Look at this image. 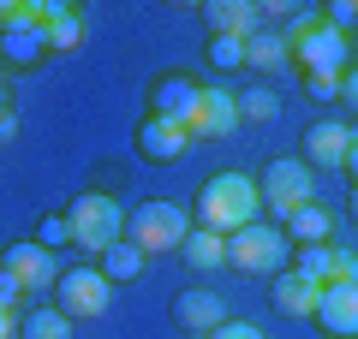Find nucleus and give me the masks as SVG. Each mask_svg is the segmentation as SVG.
<instances>
[{
  "mask_svg": "<svg viewBox=\"0 0 358 339\" xmlns=\"http://www.w3.org/2000/svg\"><path fill=\"white\" fill-rule=\"evenodd\" d=\"M197 220L192 226H203V232H221V239H233L239 226H251L257 214H263V197H257V179L251 173H209L203 179V190H197Z\"/></svg>",
  "mask_w": 358,
  "mask_h": 339,
  "instance_id": "nucleus-1",
  "label": "nucleus"
},
{
  "mask_svg": "<svg viewBox=\"0 0 358 339\" xmlns=\"http://www.w3.org/2000/svg\"><path fill=\"white\" fill-rule=\"evenodd\" d=\"M281 36H287V54H293L299 77H310V72H334V77H341L346 66H352V36L329 30L322 13H310V6H299L293 24H287Z\"/></svg>",
  "mask_w": 358,
  "mask_h": 339,
  "instance_id": "nucleus-2",
  "label": "nucleus"
},
{
  "mask_svg": "<svg viewBox=\"0 0 358 339\" xmlns=\"http://www.w3.org/2000/svg\"><path fill=\"white\" fill-rule=\"evenodd\" d=\"M293 262V244H287V232L275 220H251V226H239L227 239V268L233 274H251V280H275L281 268Z\"/></svg>",
  "mask_w": 358,
  "mask_h": 339,
  "instance_id": "nucleus-3",
  "label": "nucleus"
},
{
  "mask_svg": "<svg viewBox=\"0 0 358 339\" xmlns=\"http://www.w3.org/2000/svg\"><path fill=\"white\" fill-rule=\"evenodd\" d=\"M66 220H72V244H78L84 256H102L108 244L126 239V209H120L114 197H102V190H84V197H72Z\"/></svg>",
  "mask_w": 358,
  "mask_h": 339,
  "instance_id": "nucleus-4",
  "label": "nucleus"
},
{
  "mask_svg": "<svg viewBox=\"0 0 358 339\" xmlns=\"http://www.w3.org/2000/svg\"><path fill=\"white\" fill-rule=\"evenodd\" d=\"M185 232H192V214L179 209V202H167V197H150V202H138V209L126 214V239L138 244L143 256L179 250V244H185Z\"/></svg>",
  "mask_w": 358,
  "mask_h": 339,
  "instance_id": "nucleus-5",
  "label": "nucleus"
},
{
  "mask_svg": "<svg viewBox=\"0 0 358 339\" xmlns=\"http://www.w3.org/2000/svg\"><path fill=\"white\" fill-rule=\"evenodd\" d=\"M257 197H263L268 220L287 226L299 209H305V202H317V197H310V167L299 161V155H275V161L257 173Z\"/></svg>",
  "mask_w": 358,
  "mask_h": 339,
  "instance_id": "nucleus-6",
  "label": "nucleus"
},
{
  "mask_svg": "<svg viewBox=\"0 0 358 339\" xmlns=\"http://www.w3.org/2000/svg\"><path fill=\"white\" fill-rule=\"evenodd\" d=\"M108 303H114V286H108L102 268H60V280H54V310L66 322H96V315H108Z\"/></svg>",
  "mask_w": 358,
  "mask_h": 339,
  "instance_id": "nucleus-7",
  "label": "nucleus"
},
{
  "mask_svg": "<svg viewBox=\"0 0 358 339\" xmlns=\"http://www.w3.org/2000/svg\"><path fill=\"white\" fill-rule=\"evenodd\" d=\"M197 101H203V77H192V72H155L150 77V119H173V126L192 131Z\"/></svg>",
  "mask_w": 358,
  "mask_h": 339,
  "instance_id": "nucleus-8",
  "label": "nucleus"
},
{
  "mask_svg": "<svg viewBox=\"0 0 358 339\" xmlns=\"http://www.w3.org/2000/svg\"><path fill=\"white\" fill-rule=\"evenodd\" d=\"M0 268L24 286V298H42V292H54V280H60V262H54V250H42L36 239H18L6 244V256H0Z\"/></svg>",
  "mask_w": 358,
  "mask_h": 339,
  "instance_id": "nucleus-9",
  "label": "nucleus"
},
{
  "mask_svg": "<svg viewBox=\"0 0 358 339\" xmlns=\"http://www.w3.org/2000/svg\"><path fill=\"white\" fill-rule=\"evenodd\" d=\"M42 60H48V36L24 18V0H18L13 24L0 30V72H36Z\"/></svg>",
  "mask_w": 358,
  "mask_h": 339,
  "instance_id": "nucleus-10",
  "label": "nucleus"
},
{
  "mask_svg": "<svg viewBox=\"0 0 358 339\" xmlns=\"http://www.w3.org/2000/svg\"><path fill=\"white\" fill-rule=\"evenodd\" d=\"M310 327L322 339H358V286H322L317 292V310H310Z\"/></svg>",
  "mask_w": 358,
  "mask_h": 339,
  "instance_id": "nucleus-11",
  "label": "nucleus"
},
{
  "mask_svg": "<svg viewBox=\"0 0 358 339\" xmlns=\"http://www.w3.org/2000/svg\"><path fill=\"white\" fill-rule=\"evenodd\" d=\"M167 315H173V322L185 327L192 339H209V333H215V327L227 322L233 310H227V303H221L209 286H192V292H179V298H173V310H167Z\"/></svg>",
  "mask_w": 358,
  "mask_h": 339,
  "instance_id": "nucleus-12",
  "label": "nucleus"
},
{
  "mask_svg": "<svg viewBox=\"0 0 358 339\" xmlns=\"http://www.w3.org/2000/svg\"><path fill=\"white\" fill-rule=\"evenodd\" d=\"M239 131V101H233L227 84H203V101H197V119H192V143L197 137H233Z\"/></svg>",
  "mask_w": 358,
  "mask_h": 339,
  "instance_id": "nucleus-13",
  "label": "nucleus"
},
{
  "mask_svg": "<svg viewBox=\"0 0 358 339\" xmlns=\"http://www.w3.org/2000/svg\"><path fill=\"white\" fill-rule=\"evenodd\" d=\"M185 149H192V131H185V126H173V119H150V113H143V126H138V155H143V161L167 167V161H179Z\"/></svg>",
  "mask_w": 358,
  "mask_h": 339,
  "instance_id": "nucleus-14",
  "label": "nucleus"
},
{
  "mask_svg": "<svg viewBox=\"0 0 358 339\" xmlns=\"http://www.w3.org/2000/svg\"><path fill=\"white\" fill-rule=\"evenodd\" d=\"M203 24H209V36H251V30H263V6H251V0H203Z\"/></svg>",
  "mask_w": 358,
  "mask_h": 339,
  "instance_id": "nucleus-15",
  "label": "nucleus"
},
{
  "mask_svg": "<svg viewBox=\"0 0 358 339\" xmlns=\"http://www.w3.org/2000/svg\"><path fill=\"white\" fill-rule=\"evenodd\" d=\"M346 126H334V119H317V126H305V149H299V161L317 173V167H341L346 161Z\"/></svg>",
  "mask_w": 358,
  "mask_h": 339,
  "instance_id": "nucleus-16",
  "label": "nucleus"
},
{
  "mask_svg": "<svg viewBox=\"0 0 358 339\" xmlns=\"http://www.w3.org/2000/svg\"><path fill=\"white\" fill-rule=\"evenodd\" d=\"M317 292H322V286H310V280L293 274V268H281V274L268 280V298H275V310L293 315V322H310V310H317Z\"/></svg>",
  "mask_w": 358,
  "mask_h": 339,
  "instance_id": "nucleus-17",
  "label": "nucleus"
},
{
  "mask_svg": "<svg viewBox=\"0 0 358 339\" xmlns=\"http://www.w3.org/2000/svg\"><path fill=\"white\" fill-rule=\"evenodd\" d=\"M143 262H150V256H143V250H138L131 239L108 244V250L96 256V268L108 274V286H131V280H143Z\"/></svg>",
  "mask_w": 358,
  "mask_h": 339,
  "instance_id": "nucleus-18",
  "label": "nucleus"
},
{
  "mask_svg": "<svg viewBox=\"0 0 358 339\" xmlns=\"http://www.w3.org/2000/svg\"><path fill=\"white\" fill-rule=\"evenodd\" d=\"M179 256H185L197 274H215V268H227V239H221V232H203V226H192L185 244H179Z\"/></svg>",
  "mask_w": 358,
  "mask_h": 339,
  "instance_id": "nucleus-19",
  "label": "nucleus"
},
{
  "mask_svg": "<svg viewBox=\"0 0 358 339\" xmlns=\"http://www.w3.org/2000/svg\"><path fill=\"white\" fill-rule=\"evenodd\" d=\"M293 60V54H287V36L281 30H251V36H245V66H251V72H281V66Z\"/></svg>",
  "mask_w": 358,
  "mask_h": 339,
  "instance_id": "nucleus-20",
  "label": "nucleus"
},
{
  "mask_svg": "<svg viewBox=\"0 0 358 339\" xmlns=\"http://www.w3.org/2000/svg\"><path fill=\"white\" fill-rule=\"evenodd\" d=\"M287 268H293V274H305L310 286H334V268H341V250H334V244H299Z\"/></svg>",
  "mask_w": 358,
  "mask_h": 339,
  "instance_id": "nucleus-21",
  "label": "nucleus"
},
{
  "mask_svg": "<svg viewBox=\"0 0 358 339\" xmlns=\"http://www.w3.org/2000/svg\"><path fill=\"white\" fill-rule=\"evenodd\" d=\"M18 339H72V322L54 303H24L18 310Z\"/></svg>",
  "mask_w": 358,
  "mask_h": 339,
  "instance_id": "nucleus-22",
  "label": "nucleus"
},
{
  "mask_svg": "<svg viewBox=\"0 0 358 339\" xmlns=\"http://www.w3.org/2000/svg\"><path fill=\"white\" fill-rule=\"evenodd\" d=\"M281 232H287V244H329L334 214H329V209H317V202H305V209H299L293 220L281 226Z\"/></svg>",
  "mask_w": 358,
  "mask_h": 339,
  "instance_id": "nucleus-23",
  "label": "nucleus"
},
{
  "mask_svg": "<svg viewBox=\"0 0 358 339\" xmlns=\"http://www.w3.org/2000/svg\"><path fill=\"white\" fill-rule=\"evenodd\" d=\"M233 101H239V126H268V119L281 113V96H275L268 84H245Z\"/></svg>",
  "mask_w": 358,
  "mask_h": 339,
  "instance_id": "nucleus-24",
  "label": "nucleus"
},
{
  "mask_svg": "<svg viewBox=\"0 0 358 339\" xmlns=\"http://www.w3.org/2000/svg\"><path fill=\"white\" fill-rule=\"evenodd\" d=\"M42 36H48V54H72L78 42H84V13H78V6H66V13L54 18Z\"/></svg>",
  "mask_w": 358,
  "mask_h": 339,
  "instance_id": "nucleus-25",
  "label": "nucleus"
},
{
  "mask_svg": "<svg viewBox=\"0 0 358 339\" xmlns=\"http://www.w3.org/2000/svg\"><path fill=\"white\" fill-rule=\"evenodd\" d=\"M209 66H215V72H239L245 66V36H209Z\"/></svg>",
  "mask_w": 358,
  "mask_h": 339,
  "instance_id": "nucleus-26",
  "label": "nucleus"
},
{
  "mask_svg": "<svg viewBox=\"0 0 358 339\" xmlns=\"http://www.w3.org/2000/svg\"><path fill=\"white\" fill-rule=\"evenodd\" d=\"M36 244H42V250L72 244V220H66V214H42V220H36Z\"/></svg>",
  "mask_w": 358,
  "mask_h": 339,
  "instance_id": "nucleus-27",
  "label": "nucleus"
},
{
  "mask_svg": "<svg viewBox=\"0 0 358 339\" xmlns=\"http://www.w3.org/2000/svg\"><path fill=\"white\" fill-rule=\"evenodd\" d=\"M322 24L341 30V36H352V24H358V0H334L329 13H322Z\"/></svg>",
  "mask_w": 358,
  "mask_h": 339,
  "instance_id": "nucleus-28",
  "label": "nucleus"
},
{
  "mask_svg": "<svg viewBox=\"0 0 358 339\" xmlns=\"http://www.w3.org/2000/svg\"><path fill=\"white\" fill-rule=\"evenodd\" d=\"M305 96L310 101H341V77H334V72H310L305 77Z\"/></svg>",
  "mask_w": 358,
  "mask_h": 339,
  "instance_id": "nucleus-29",
  "label": "nucleus"
},
{
  "mask_svg": "<svg viewBox=\"0 0 358 339\" xmlns=\"http://www.w3.org/2000/svg\"><path fill=\"white\" fill-rule=\"evenodd\" d=\"M209 339H263V327H257V322H239V315H227V322H221Z\"/></svg>",
  "mask_w": 358,
  "mask_h": 339,
  "instance_id": "nucleus-30",
  "label": "nucleus"
},
{
  "mask_svg": "<svg viewBox=\"0 0 358 339\" xmlns=\"http://www.w3.org/2000/svg\"><path fill=\"white\" fill-rule=\"evenodd\" d=\"M0 310H6V315H18V310H24V286H18V280L6 274V268H0Z\"/></svg>",
  "mask_w": 358,
  "mask_h": 339,
  "instance_id": "nucleus-31",
  "label": "nucleus"
},
{
  "mask_svg": "<svg viewBox=\"0 0 358 339\" xmlns=\"http://www.w3.org/2000/svg\"><path fill=\"white\" fill-rule=\"evenodd\" d=\"M341 101H346V107L358 113V60H352V66L341 72Z\"/></svg>",
  "mask_w": 358,
  "mask_h": 339,
  "instance_id": "nucleus-32",
  "label": "nucleus"
},
{
  "mask_svg": "<svg viewBox=\"0 0 358 339\" xmlns=\"http://www.w3.org/2000/svg\"><path fill=\"white\" fill-rule=\"evenodd\" d=\"M334 280H341V286H358V256H346V250H341V268H334Z\"/></svg>",
  "mask_w": 358,
  "mask_h": 339,
  "instance_id": "nucleus-33",
  "label": "nucleus"
},
{
  "mask_svg": "<svg viewBox=\"0 0 358 339\" xmlns=\"http://www.w3.org/2000/svg\"><path fill=\"white\" fill-rule=\"evenodd\" d=\"M13 137H18V113H0V149H6Z\"/></svg>",
  "mask_w": 358,
  "mask_h": 339,
  "instance_id": "nucleus-34",
  "label": "nucleus"
},
{
  "mask_svg": "<svg viewBox=\"0 0 358 339\" xmlns=\"http://www.w3.org/2000/svg\"><path fill=\"white\" fill-rule=\"evenodd\" d=\"M341 167H346V179H352V190H358V143L346 149V161H341Z\"/></svg>",
  "mask_w": 358,
  "mask_h": 339,
  "instance_id": "nucleus-35",
  "label": "nucleus"
},
{
  "mask_svg": "<svg viewBox=\"0 0 358 339\" xmlns=\"http://www.w3.org/2000/svg\"><path fill=\"white\" fill-rule=\"evenodd\" d=\"M0 339H18V315H6V310H0Z\"/></svg>",
  "mask_w": 358,
  "mask_h": 339,
  "instance_id": "nucleus-36",
  "label": "nucleus"
},
{
  "mask_svg": "<svg viewBox=\"0 0 358 339\" xmlns=\"http://www.w3.org/2000/svg\"><path fill=\"white\" fill-rule=\"evenodd\" d=\"M0 113H13V89H6V72H0Z\"/></svg>",
  "mask_w": 358,
  "mask_h": 339,
  "instance_id": "nucleus-37",
  "label": "nucleus"
},
{
  "mask_svg": "<svg viewBox=\"0 0 358 339\" xmlns=\"http://www.w3.org/2000/svg\"><path fill=\"white\" fill-rule=\"evenodd\" d=\"M352 226H358V190H352Z\"/></svg>",
  "mask_w": 358,
  "mask_h": 339,
  "instance_id": "nucleus-38",
  "label": "nucleus"
}]
</instances>
